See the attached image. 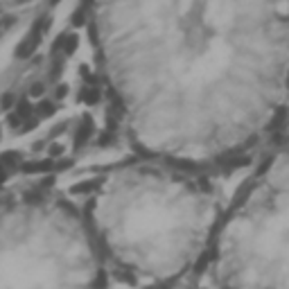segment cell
Returning a JSON list of instances; mask_svg holds the SVG:
<instances>
[{"label": "cell", "mask_w": 289, "mask_h": 289, "mask_svg": "<svg viewBox=\"0 0 289 289\" xmlns=\"http://www.w3.org/2000/svg\"><path fill=\"white\" fill-rule=\"evenodd\" d=\"M88 39L131 156L215 174L289 117V2H93Z\"/></svg>", "instance_id": "obj_1"}, {"label": "cell", "mask_w": 289, "mask_h": 289, "mask_svg": "<svg viewBox=\"0 0 289 289\" xmlns=\"http://www.w3.org/2000/svg\"><path fill=\"white\" fill-rule=\"evenodd\" d=\"M229 199L213 174L131 156L104 168L75 201L111 278L172 289L199 276Z\"/></svg>", "instance_id": "obj_2"}, {"label": "cell", "mask_w": 289, "mask_h": 289, "mask_svg": "<svg viewBox=\"0 0 289 289\" xmlns=\"http://www.w3.org/2000/svg\"><path fill=\"white\" fill-rule=\"evenodd\" d=\"M75 199L48 190L0 197V289H109Z\"/></svg>", "instance_id": "obj_3"}, {"label": "cell", "mask_w": 289, "mask_h": 289, "mask_svg": "<svg viewBox=\"0 0 289 289\" xmlns=\"http://www.w3.org/2000/svg\"><path fill=\"white\" fill-rule=\"evenodd\" d=\"M199 276L210 289H289V136L229 199Z\"/></svg>", "instance_id": "obj_4"}]
</instances>
